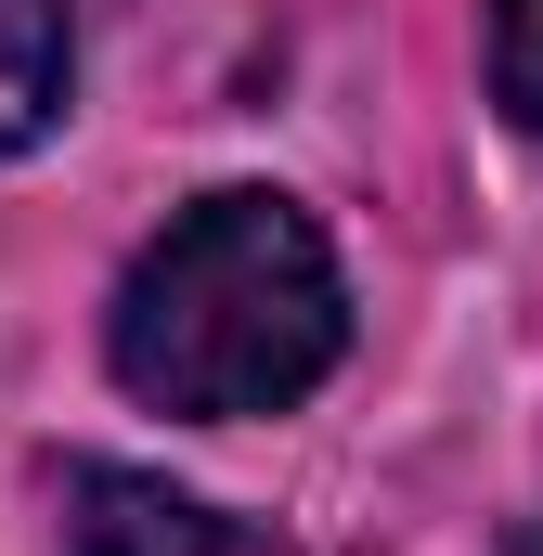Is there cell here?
Masks as SVG:
<instances>
[{"mask_svg":"<svg viewBox=\"0 0 543 556\" xmlns=\"http://www.w3.org/2000/svg\"><path fill=\"white\" fill-rule=\"evenodd\" d=\"M505 556H543V531H518V544H505Z\"/></svg>","mask_w":543,"mask_h":556,"instance_id":"cell-5","label":"cell"},{"mask_svg":"<svg viewBox=\"0 0 543 556\" xmlns=\"http://www.w3.org/2000/svg\"><path fill=\"white\" fill-rule=\"evenodd\" d=\"M65 78H78L65 0H0V155H26V142L65 117Z\"/></svg>","mask_w":543,"mask_h":556,"instance_id":"cell-3","label":"cell"},{"mask_svg":"<svg viewBox=\"0 0 543 556\" xmlns=\"http://www.w3.org/2000/svg\"><path fill=\"white\" fill-rule=\"evenodd\" d=\"M492 104L543 142V0H492Z\"/></svg>","mask_w":543,"mask_h":556,"instance_id":"cell-4","label":"cell"},{"mask_svg":"<svg viewBox=\"0 0 543 556\" xmlns=\"http://www.w3.org/2000/svg\"><path fill=\"white\" fill-rule=\"evenodd\" d=\"M65 544L78 556H272L247 518H220V505H194L142 466H78L65 479Z\"/></svg>","mask_w":543,"mask_h":556,"instance_id":"cell-2","label":"cell"},{"mask_svg":"<svg viewBox=\"0 0 543 556\" xmlns=\"http://www.w3.org/2000/svg\"><path fill=\"white\" fill-rule=\"evenodd\" d=\"M104 350H117V389L181 427H247L311 402L350 350V285H337L324 220L272 181L194 194L130 260Z\"/></svg>","mask_w":543,"mask_h":556,"instance_id":"cell-1","label":"cell"}]
</instances>
